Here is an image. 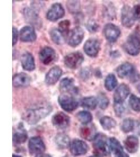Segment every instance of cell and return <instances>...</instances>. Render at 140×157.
<instances>
[{"mask_svg":"<svg viewBox=\"0 0 140 157\" xmlns=\"http://www.w3.org/2000/svg\"><path fill=\"white\" fill-rule=\"evenodd\" d=\"M52 111L50 104L44 102L27 109L23 114V118L29 124L34 125L48 116Z\"/></svg>","mask_w":140,"mask_h":157,"instance_id":"cell-1","label":"cell"},{"mask_svg":"<svg viewBox=\"0 0 140 157\" xmlns=\"http://www.w3.org/2000/svg\"><path fill=\"white\" fill-rule=\"evenodd\" d=\"M116 71L119 78H129L131 82H136L140 80V74L131 63H122L117 68Z\"/></svg>","mask_w":140,"mask_h":157,"instance_id":"cell-2","label":"cell"},{"mask_svg":"<svg viewBox=\"0 0 140 157\" xmlns=\"http://www.w3.org/2000/svg\"><path fill=\"white\" fill-rule=\"evenodd\" d=\"M123 48L130 55H138L140 52V35L135 32L130 34L123 45Z\"/></svg>","mask_w":140,"mask_h":157,"instance_id":"cell-3","label":"cell"},{"mask_svg":"<svg viewBox=\"0 0 140 157\" xmlns=\"http://www.w3.org/2000/svg\"><path fill=\"white\" fill-rule=\"evenodd\" d=\"M24 16L26 21L32 25L36 29H40L42 26V21L40 18L37 10L32 8L26 7L23 11Z\"/></svg>","mask_w":140,"mask_h":157,"instance_id":"cell-4","label":"cell"},{"mask_svg":"<svg viewBox=\"0 0 140 157\" xmlns=\"http://www.w3.org/2000/svg\"><path fill=\"white\" fill-rule=\"evenodd\" d=\"M93 146L97 155H107L110 153L109 144L108 145L106 136L103 134H98L93 140Z\"/></svg>","mask_w":140,"mask_h":157,"instance_id":"cell-5","label":"cell"},{"mask_svg":"<svg viewBox=\"0 0 140 157\" xmlns=\"http://www.w3.org/2000/svg\"><path fill=\"white\" fill-rule=\"evenodd\" d=\"M84 61L83 54L79 52H74L69 54L64 58V63L66 66L71 69L78 68Z\"/></svg>","mask_w":140,"mask_h":157,"instance_id":"cell-6","label":"cell"},{"mask_svg":"<svg viewBox=\"0 0 140 157\" xmlns=\"http://www.w3.org/2000/svg\"><path fill=\"white\" fill-rule=\"evenodd\" d=\"M58 101L61 108L67 112L74 111L78 106V103L75 98L69 95H60L58 97Z\"/></svg>","mask_w":140,"mask_h":157,"instance_id":"cell-7","label":"cell"},{"mask_svg":"<svg viewBox=\"0 0 140 157\" xmlns=\"http://www.w3.org/2000/svg\"><path fill=\"white\" fill-rule=\"evenodd\" d=\"M84 32L83 29L79 26H77L72 29L69 33L67 41L69 46L76 47L81 44L84 38Z\"/></svg>","mask_w":140,"mask_h":157,"instance_id":"cell-8","label":"cell"},{"mask_svg":"<svg viewBox=\"0 0 140 157\" xmlns=\"http://www.w3.org/2000/svg\"><path fill=\"white\" fill-rule=\"evenodd\" d=\"M104 37L110 43H115L120 35L121 30L117 26L108 23L104 26L103 30Z\"/></svg>","mask_w":140,"mask_h":157,"instance_id":"cell-9","label":"cell"},{"mask_svg":"<svg viewBox=\"0 0 140 157\" xmlns=\"http://www.w3.org/2000/svg\"><path fill=\"white\" fill-rule=\"evenodd\" d=\"M39 58L41 63L44 64L49 65L52 64L56 60V52L50 47H44L40 50Z\"/></svg>","mask_w":140,"mask_h":157,"instance_id":"cell-10","label":"cell"},{"mask_svg":"<svg viewBox=\"0 0 140 157\" xmlns=\"http://www.w3.org/2000/svg\"><path fill=\"white\" fill-rule=\"evenodd\" d=\"M84 50L87 55L91 57H95L100 50V43L98 39L90 38L84 43Z\"/></svg>","mask_w":140,"mask_h":157,"instance_id":"cell-11","label":"cell"},{"mask_svg":"<svg viewBox=\"0 0 140 157\" xmlns=\"http://www.w3.org/2000/svg\"><path fill=\"white\" fill-rule=\"evenodd\" d=\"M65 14V10L61 4L58 3L53 4L46 14L47 20L51 21H56L63 18Z\"/></svg>","mask_w":140,"mask_h":157,"instance_id":"cell-12","label":"cell"},{"mask_svg":"<svg viewBox=\"0 0 140 157\" xmlns=\"http://www.w3.org/2000/svg\"><path fill=\"white\" fill-rule=\"evenodd\" d=\"M121 20L122 25L126 28H130L134 24L135 20L132 9H131L129 6L126 5L122 7Z\"/></svg>","mask_w":140,"mask_h":157,"instance_id":"cell-13","label":"cell"},{"mask_svg":"<svg viewBox=\"0 0 140 157\" xmlns=\"http://www.w3.org/2000/svg\"><path fill=\"white\" fill-rule=\"evenodd\" d=\"M70 122V118L64 113L58 112L52 116V124L57 128H66L69 126Z\"/></svg>","mask_w":140,"mask_h":157,"instance_id":"cell-14","label":"cell"},{"mask_svg":"<svg viewBox=\"0 0 140 157\" xmlns=\"http://www.w3.org/2000/svg\"><path fill=\"white\" fill-rule=\"evenodd\" d=\"M70 150L71 153L75 156L84 155L88 151V145L84 141L75 139L70 143Z\"/></svg>","mask_w":140,"mask_h":157,"instance_id":"cell-15","label":"cell"},{"mask_svg":"<svg viewBox=\"0 0 140 157\" xmlns=\"http://www.w3.org/2000/svg\"><path fill=\"white\" fill-rule=\"evenodd\" d=\"M63 71L60 67L57 66L51 68L45 75V83L48 86H52L57 82L62 75Z\"/></svg>","mask_w":140,"mask_h":157,"instance_id":"cell-16","label":"cell"},{"mask_svg":"<svg viewBox=\"0 0 140 157\" xmlns=\"http://www.w3.org/2000/svg\"><path fill=\"white\" fill-rule=\"evenodd\" d=\"M130 89L128 85L124 83L121 84L114 93V103H123L124 101L130 94Z\"/></svg>","mask_w":140,"mask_h":157,"instance_id":"cell-17","label":"cell"},{"mask_svg":"<svg viewBox=\"0 0 140 157\" xmlns=\"http://www.w3.org/2000/svg\"><path fill=\"white\" fill-rule=\"evenodd\" d=\"M45 145L43 140L39 137H34L29 139V151L32 154H40L45 150Z\"/></svg>","mask_w":140,"mask_h":157,"instance_id":"cell-18","label":"cell"},{"mask_svg":"<svg viewBox=\"0 0 140 157\" xmlns=\"http://www.w3.org/2000/svg\"><path fill=\"white\" fill-rule=\"evenodd\" d=\"M31 82V77L24 72L15 74L13 77V86L15 88L27 87L29 86Z\"/></svg>","mask_w":140,"mask_h":157,"instance_id":"cell-19","label":"cell"},{"mask_svg":"<svg viewBox=\"0 0 140 157\" xmlns=\"http://www.w3.org/2000/svg\"><path fill=\"white\" fill-rule=\"evenodd\" d=\"M21 40L25 43H31L35 41L37 38L34 28L29 26L23 27L20 32Z\"/></svg>","mask_w":140,"mask_h":157,"instance_id":"cell-20","label":"cell"},{"mask_svg":"<svg viewBox=\"0 0 140 157\" xmlns=\"http://www.w3.org/2000/svg\"><path fill=\"white\" fill-rule=\"evenodd\" d=\"M59 89L63 92L74 94H77L78 91L77 88L74 84L73 78H65L61 80L59 85Z\"/></svg>","mask_w":140,"mask_h":157,"instance_id":"cell-21","label":"cell"},{"mask_svg":"<svg viewBox=\"0 0 140 157\" xmlns=\"http://www.w3.org/2000/svg\"><path fill=\"white\" fill-rule=\"evenodd\" d=\"M21 64L24 69L28 71H32L35 69L34 58L29 52H25L22 55Z\"/></svg>","mask_w":140,"mask_h":157,"instance_id":"cell-22","label":"cell"},{"mask_svg":"<svg viewBox=\"0 0 140 157\" xmlns=\"http://www.w3.org/2000/svg\"><path fill=\"white\" fill-rule=\"evenodd\" d=\"M80 134L81 137L89 141L93 140L98 135L96 129L93 125H86L81 127Z\"/></svg>","mask_w":140,"mask_h":157,"instance_id":"cell-23","label":"cell"},{"mask_svg":"<svg viewBox=\"0 0 140 157\" xmlns=\"http://www.w3.org/2000/svg\"><path fill=\"white\" fill-rule=\"evenodd\" d=\"M126 149L130 153H135L138 151L139 147V141L136 136H130L126 138L124 141Z\"/></svg>","mask_w":140,"mask_h":157,"instance_id":"cell-24","label":"cell"},{"mask_svg":"<svg viewBox=\"0 0 140 157\" xmlns=\"http://www.w3.org/2000/svg\"><path fill=\"white\" fill-rule=\"evenodd\" d=\"M55 141L58 148L64 149L70 146V138L65 134H59L56 136Z\"/></svg>","mask_w":140,"mask_h":157,"instance_id":"cell-25","label":"cell"},{"mask_svg":"<svg viewBox=\"0 0 140 157\" xmlns=\"http://www.w3.org/2000/svg\"><path fill=\"white\" fill-rule=\"evenodd\" d=\"M49 35L52 41L57 45H62L65 43V36L58 29H52L49 32Z\"/></svg>","mask_w":140,"mask_h":157,"instance_id":"cell-26","label":"cell"},{"mask_svg":"<svg viewBox=\"0 0 140 157\" xmlns=\"http://www.w3.org/2000/svg\"><path fill=\"white\" fill-rule=\"evenodd\" d=\"M98 104L97 98L94 97H86L81 100V106L86 109L93 110L97 107Z\"/></svg>","mask_w":140,"mask_h":157,"instance_id":"cell-27","label":"cell"},{"mask_svg":"<svg viewBox=\"0 0 140 157\" xmlns=\"http://www.w3.org/2000/svg\"><path fill=\"white\" fill-rule=\"evenodd\" d=\"M118 81L115 75L110 73L106 77L104 81V86L108 91H111L117 86Z\"/></svg>","mask_w":140,"mask_h":157,"instance_id":"cell-28","label":"cell"},{"mask_svg":"<svg viewBox=\"0 0 140 157\" xmlns=\"http://www.w3.org/2000/svg\"><path fill=\"white\" fill-rule=\"evenodd\" d=\"M100 123L105 130H110L115 128L117 125L115 120L109 116H104L101 118L100 120Z\"/></svg>","mask_w":140,"mask_h":157,"instance_id":"cell-29","label":"cell"},{"mask_svg":"<svg viewBox=\"0 0 140 157\" xmlns=\"http://www.w3.org/2000/svg\"><path fill=\"white\" fill-rule=\"evenodd\" d=\"M27 139V135L25 130L21 129L20 131L14 134L13 140V143L16 145H20L25 143Z\"/></svg>","mask_w":140,"mask_h":157,"instance_id":"cell-30","label":"cell"},{"mask_svg":"<svg viewBox=\"0 0 140 157\" xmlns=\"http://www.w3.org/2000/svg\"><path fill=\"white\" fill-rule=\"evenodd\" d=\"M77 117L78 121L84 125H87L88 124L90 123L93 118L90 112L85 111H81L80 112L78 113Z\"/></svg>","mask_w":140,"mask_h":157,"instance_id":"cell-31","label":"cell"},{"mask_svg":"<svg viewBox=\"0 0 140 157\" xmlns=\"http://www.w3.org/2000/svg\"><path fill=\"white\" fill-rule=\"evenodd\" d=\"M67 7L72 14H79L80 11V3L78 1H68L67 2Z\"/></svg>","mask_w":140,"mask_h":157,"instance_id":"cell-32","label":"cell"},{"mask_svg":"<svg viewBox=\"0 0 140 157\" xmlns=\"http://www.w3.org/2000/svg\"><path fill=\"white\" fill-rule=\"evenodd\" d=\"M135 122L130 118H126L122 122L121 129L124 132H129L134 129Z\"/></svg>","mask_w":140,"mask_h":157,"instance_id":"cell-33","label":"cell"},{"mask_svg":"<svg viewBox=\"0 0 140 157\" xmlns=\"http://www.w3.org/2000/svg\"><path fill=\"white\" fill-rule=\"evenodd\" d=\"M109 144L110 149L113 152L114 154L117 153L118 152L123 150L120 143L115 138H111L109 141Z\"/></svg>","mask_w":140,"mask_h":157,"instance_id":"cell-34","label":"cell"},{"mask_svg":"<svg viewBox=\"0 0 140 157\" xmlns=\"http://www.w3.org/2000/svg\"><path fill=\"white\" fill-rule=\"evenodd\" d=\"M129 104L133 110L140 112V98L134 94L131 95L129 98Z\"/></svg>","mask_w":140,"mask_h":157,"instance_id":"cell-35","label":"cell"},{"mask_svg":"<svg viewBox=\"0 0 140 157\" xmlns=\"http://www.w3.org/2000/svg\"><path fill=\"white\" fill-rule=\"evenodd\" d=\"M97 100L101 109H105L108 107L109 104V100L104 93H101L99 94Z\"/></svg>","mask_w":140,"mask_h":157,"instance_id":"cell-36","label":"cell"},{"mask_svg":"<svg viewBox=\"0 0 140 157\" xmlns=\"http://www.w3.org/2000/svg\"><path fill=\"white\" fill-rule=\"evenodd\" d=\"M70 23L68 20H64L58 24V29L62 33L64 36L67 34L68 35L69 29L70 27Z\"/></svg>","mask_w":140,"mask_h":157,"instance_id":"cell-37","label":"cell"},{"mask_svg":"<svg viewBox=\"0 0 140 157\" xmlns=\"http://www.w3.org/2000/svg\"><path fill=\"white\" fill-rule=\"evenodd\" d=\"M99 24L97 23V21L93 19H90L87 23V29L91 33H94L97 32V30L99 29Z\"/></svg>","mask_w":140,"mask_h":157,"instance_id":"cell-38","label":"cell"},{"mask_svg":"<svg viewBox=\"0 0 140 157\" xmlns=\"http://www.w3.org/2000/svg\"><path fill=\"white\" fill-rule=\"evenodd\" d=\"M114 109L117 116H121L123 114L125 108L123 106V103L116 104L114 103Z\"/></svg>","mask_w":140,"mask_h":157,"instance_id":"cell-39","label":"cell"},{"mask_svg":"<svg viewBox=\"0 0 140 157\" xmlns=\"http://www.w3.org/2000/svg\"><path fill=\"white\" fill-rule=\"evenodd\" d=\"M91 70L89 68H84L81 70V71L80 72V76L82 79L84 80H86L87 79L89 78L91 75Z\"/></svg>","mask_w":140,"mask_h":157,"instance_id":"cell-40","label":"cell"},{"mask_svg":"<svg viewBox=\"0 0 140 157\" xmlns=\"http://www.w3.org/2000/svg\"><path fill=\"white\" fill-rule=\"evenodd\" d=\"M132 11L135 20L140 22V4L135 6L132 9Z\"/></svg>","mask_w":140,"mask_h":157,"instance_id":"cell-41","label":"cell"},{"mask_svg":"<svg viewBox=\"0 0 140 157\" xmlns=\"http://www.w3.org/2000/svg\"><path fill=\"white\" fill-rule=\"evenodd\" d=\"M18 36V30L15 27H13V46H14L17 43Z\"/></svg>","mask_w":140,"mask_h":157,"instance_id":"cell-42","label":"cell"},{"mask_svg":"<svg viewBox=\"0 0 140 157\" xmlns=\"http://www.w3.org/2000/svg\"><path fill=\"white\" fill-rule=\"evenodd\" d=\"M115 157H129V156L124 152V151H119L115 154Z\"/></svg>","mask_w":140,"mask_h":157,"instance_id":"cell-43","label":"cell"},{"mask_svg":"<svg viewBox=\"0 0 140 157\" xmlns=\"http://www.w3.org/2000/svg\"><path fill=\"white\" fill-rule=\"evenodd\" d=\"M35 157H52L50 155L47 154H43V153H41V154H38L36 155Z\"/></svg>","mask_w":140,"mask_h":157,"instance_id":"cell-44","label":"cell"},{"mask_svg":"<svg viewBox=\"0 0 140 157\" xmlns=\"http://www.w3.org/2000/svg\"><path fill=\"white\" fill-rule=\"evenodd\" d=\"M101 157V156L96 155H93V156H91V157Z\"/></svg>","mask_w":140,"mask_h":157,"instance_id":"cell-45","label":"cell"},{"mask_svg":"<svg viewBox=\"0 0 140 157\" xmlns=\"http://www.w3.org/2000/svg\"><path fill=\"white\" fill-rule=\"evenodd\" d=\"M13 157H21V156H20V155H13Z\"/></svg>","mask_w":140,"mask_h":157,"instance_id":"cell-46","label":"cell"},{"mask_svg":"<svg viewBox=\"0 0 140 157\" xmlns=\"http://www.w3.org/2000/svg\"></svg>","mask_w":140,"mask_h":157,"instance_id":"cell-47","label":"cell"}]
</instances>
